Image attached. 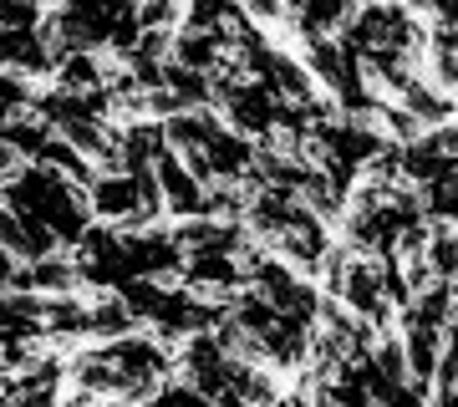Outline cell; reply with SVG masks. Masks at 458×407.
<instances>
[{"instance_id": "cell-1", "label": "cell", "mask_w": 458, "mask_h": 407, "mask_svg": "<svg viewBox=\"0 0 458 407\" xmlns=\"http://www.w3.org/2000/svg\"><path fill=\"white\" fill-rule=\"evenodd\" d=\"M87 204L98 225L128 229L138 219V174H98V183L87 189Z\"/></svg>"}]
</instances>
